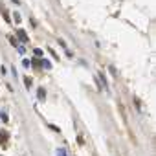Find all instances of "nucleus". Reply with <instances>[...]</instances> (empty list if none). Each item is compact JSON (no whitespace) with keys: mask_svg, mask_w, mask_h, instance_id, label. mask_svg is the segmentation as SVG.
Returning a JSON list of instances; mask_svg holds the SVG:
<instances>
[{"mask_svg":"<svg viewBox=\"0 0 156 156\" xmlns=\"http://www.w3.org/2000/svg\"><path fill=\"white\" fill-rule=\"evenodd\" d=\"M17 37H18V39H20V41H22V42H28V41H29V37H28V33H26V31H24V29H20V28H18V29H17Z\"/></svg>","mask_w":156,"mask_h":156,"instance_id":"obj_1","label":"nucleus"},{"mask_svg":"<svg viewBox=\"0 0 156 156\" xmlns=\"http://www.w3.org/2000/svg\"><path fill=\"white\" fill-rule=\"evenodd\" d=\"M7 140H9V134L6 130H0V143H7Z\"/></svg>","mask_w":156,"mask_h":156,"instance_id":"obj_2","label":"nucleus"},{"mask_svg":"<svg viewBox=\"0 0 156 156\" xmlns=\"http://www.w3.org/2000/svg\"><path fill=\"white\" fill-rule=\"evenodd\" d=\"M37 97H39V99H46V90H44V88H39V90H37Z\"/></svg>","mask_w":156,"mask_h":156,"instance_id":"obj_3","label":"nucleus"},{"mask_svg":"<svg viewBox=\"0 0 156 156\" xmlns=\"http://www.w3.org/2000/svg\"><path fill=\"white\" fill-rule=\"evenodd\" d=\"M41 66H44L46 70H50V68H52V62H50V61H44V59H42V61H41Z\"/></svg>","mask_w":156,"mask_h":156,"instance_id":"obj_4","label":"nucleus"},{"mask_svg":"<svg viewBox=\"0 0 156 156\" xmlns=\"http://www.w3.org/2000/svg\"><path fill=\"white\" fill-rule=\"evenodd\" d=\"M33 53H35L37 57H41V55H42V50H41V48H35V50H33Z\"/></svg>","mask_w":156,"mask_h":156,"instance_id":"obj_5","label":"nucleus"},{"mask_svg":"<svg viewBox=\"0 0 156 156\" xmlns=\"http://www.w3.org/2000/svg\"><path fill=\"white\" fill-rule=\"evenodd\" d=\"M24 85H26V87H31V79H29V77H24Z\"/></svg>","mask_w":156,"mask_h":156,"instance_id":"obj_6","label":"nucleus"},{"mask_svg":"<svg viewBox=\"0 0 156 156\" xmlns=\"http://www.w3.org/2000/svg\"><path fill=\"white\" fill-rule=\"evenodd\" d=\"M9 42H11L13 46H18V42H17V39H15V37H9Z\"/></svg>","mask_w":156,"mask_h":156,"instance_id":"obj_7","label":"nucleus"}]
</instances>
